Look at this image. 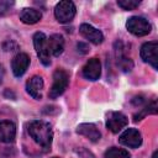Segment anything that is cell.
<instances>
[{"instance_id": "6da1fadb", "label": "cell", "mask_w": 158, "mask_h": 158, "mask_svg": "<svg viewBox=\"0 0 158 158\" xmlns=\"http://www.w3.org/2000/svg\"><path fill=\"white\" fill-rule=\"evenodd\" d=\"M28 135L31 138L41 146L43 149H49L52 144V138H53V131L52 126L42 120H35L31 121L28 125Z\"/></svg>"}, {"instance_id": "7a4b0ae2", "label": "cell", "mask_w": 158, "mask_h": 158, "mask_svg": "<svg viewBox=\"0 0 158 158\" xmlns=\"http://www.w3.org/2000/svg\"><path fill=\"white\" fill-rule=\"evenodd\" d=\"M47 38L48 37L43 32H36L33 35V46H35L37 57L40 58L41 63L46 67L51 64V53H49Z\"/></svg>"}, {"instance_id": "3957f363", "label": "cell", "mask_w": 158, "mask_h": 158, "mask_svg": "<svg viewBox=\"0 0 158 158\" xmlns=\"http://www.w3.org/2000/svg\"><path fill=\"white\" fill-rule=\"evenodd\" d=\"M126 28L133 36L143 37V36H147L151 32L152 26H151V23L148 22L147 19H144L142 16H132L127 20Z\"/></svg>"}, {"instance_id": "277c9868", "label": "cell", "mask_w": 158, "mask_h": 158, "mask_svg": "<svg viewBox=\"0 0 158 158\" xmlns=\"http://www.w3.org/2000/svg\"><path fill=\"white\" fill-rule=\"evenodd\" d=\"M68 83H69L68 73L63 69H57L53 73V84L49 89L48 96L51 99H57L58 96H60L65 91V89L68 86Z\"/></svg>"}, {"instance_id": "5b68a950", "label": "cell", "mask_w": 158, "mask_h": 158, "mask_svg": "<svg viewBox=\"0 0 158 158\" xmlns=\"http://www.w3.org/2000/svg\"><path fill=\"white\" fill-rule=\"evenodd\" d=\"M75 12H77L75 5L73 1H69V0L59 1L54 7V16H56L57 21L60 23L70 22L74 19Z\"/></svg>"}, {"instance_id": "8992f818", "label": "cell", "mask_w": 158, "mask_h": 158, "mask_svg": "<svg viewBox=\"0 0 158 158\" xmlns=\"http://www.w3.org/2000/svg\"><path fill=\"white\" fill-rule=\"evenodd\" d=\"M141 58L143 62L149 63L154 69L158 68V42L149 41L142 44L141 47Z\"/></svg>"}, {"instance_id": "52a82bcc", "label": "cell", "mask_w": 158, "mask_h": 158, "mask_svg": "<svg viewBox=\"0 0 158 158\" xmlns=\"http://www.w3.org/2000/svg\"><path fill=\"white\" fill-rule=\"evenodd\" d=\"M128 123V118L120 111H110L106 117V128L112 133H118Z\"/></svg>"}, {"instance_id": "ba28073f", "label": "cell", "mask_w": 158, "mask_h": 158, "mask_svg": "<svg viewBox=\"0 0 158 158\" xmlns=\"http://www.w3.org/2000/svg\"><path fill=\"white\" fill-rule=\"evenodd\" d=\"M118 142L130 148H138L142 144V135L136 128H126L120 135Z\"/></svg>"}, {"instance_id": "9c48e42d", "label": "cell", "mask_w": 158, "mask_h": 158, "mask_svg": "<svg viewBox=\"0 0 158 158\" xmlns=\"http://www.w3.org/2000/svg\"><path fill=\"white\" fill-rule=\"evenodd\" d=\"M83 75L88 80H98L101 75V63L99 58H90L83 67Z\"/></svg>"}, {"instance_id": "30bf717a", "label": "cell", "mask_w": 158, "mask_h": 158, "mask_svg": "<svg viewBox=\"0 0 158 158\" xmlns=\"http://www.w3.org/2000/svg\"><path fill=\"white\" fill-rule=\"evenodd\" d=\"M79 32L84 38H86L93 44H100L104 41L102 32L89 23H81L79 27Z\"/></svg>"}, {"instance_id": "8fae6325", "label": "cell", "mask_w": 158, "mask_h": 158, "mask_svg": "<svg viewBox=\"0 0 158 158\" xmlns=\"http://www.w3.org/2000/svg\"><path fill=\"white\" fill-rule=\"evenodd\" d=\"M28 65H30V57H28L27 53L16 54L12 58V62H11V69H12L14 75L17 77V78L22 77L26 73Z\"/></svg>"}, {"instance_id": "7c38bea8", "label": "cell", "mask_w": 158, "mask_h": 158, "mask_svg": "<svg viewBox=\"0 0 158 158\" xmlns=\"http://www.w3.org/2000/svg\"><path fill=\"white\" fill-rule=\"evenodd\" d=\"M115 53H116V62H117V67L122 70V72H131L133 68V62L130 57H127L123 53V44L122 42H116L115 43Z\"/></svg>"}, {"instance_id": "4fadbf2b", "label": "cell", "mask_w": 158, "mask_h": 158, "mask_svg": "<svg viewBox=\"0 0 158 158\" xmlns=\"http://www.w3.org/2000/svg\"><path fill=\"white\" fill-rule=\"evenodd\" d=\"M43 79L40 75H33L32 78H30L26 81V91L36 100H41L42 99V89H43Z\"/></svg>"}, {"instance_id": "5bb4252c", "label": "cell", "mask_w": 158, "mask_h": 158, "mask_svg": "<svg viewBox=\"0 0 158 158\" xmlns=\"http://www.w3.org/2000/svg\"><path fill=\"white\" fill-rule=\"evenodd\" d=\"M16 137V126L12 121L2 120L0 121V142L10 143Z\"/></svg>"}, {"instance_id": "9a60e30c", "label": "cell", "mask_w": 158, "mask_h": 158, "mask_svg": "<svg viewBox=\"0 0 158 158\" xmlns=\"http://www.w3.org/2000/svg\"><path fill=\"white\" fill-rule=\"evenodd\" d=\"M77 133L86 137L91 142H98L101 137L100 131L98 130V127L94 123H80L77 127Z\"/></svg>"}, {"instance_id": "2e32d148", "label": "cell", "mask_w": 158, "mask_h": 158, "mask_svg": "<svg viewBox=\"0 0 158 158\" xmlns=\"http://www.w3.org/2000/svg\"><path fill=\"white\" fill-rule=\"evenodd\" d=\"M49 53L54 57H59L64 51V38L59 33H54L47 38Z\"/></svg>"}, {"instance_id": "e0dca14e", "label": "cell", "mask_w": 158, "mask_h": 158, "mask_svg": "<svg viewBox=\"0 0 158 158\" xmlns=\"http://www.w3.org/2000/svg\"><path fill=\"white\" fill-rule=\"evenodd\" d=\"M41 19H42L41 11L33 7H25L20 12V20L26 25H35Z\"/></svg>"}, {"instance_id": "ac0fdd59", "label": "cell", "mask_w": 158, "mask_h": 158, "mask_svg": "<svg viewBox=\"0 0 158 158\" xmlns=\"http://www.w3.org/2000/svg\"><path fill=\"white\" fill-rule=\"evenodd\" d=\"M158 112V107H157V101L152 100L151 102H148L138 114H136L133 116V121H139L143 117H146L147 115H156Z\"/></svg>"}, {"instance_id": "d6986e66", "label": "cell", "mask_w": 158, "mask_h": 158, "mask_svg": "<svg viewBox=\"0 0 158 158\" xmlns=\"http://www.w3.org/2000/svg\"><path fill=\"white\" fill-rule=\"evenodd\" d=\"M104 158H131L130 153L123 149V148H117V147H111L109 148L105 154Z\"/></svg>"}, {"instance_id": "ffe728a7", "label": "cell", "mask_w": 158, "mask_h": 158, "mask_svg": "<svg viewBox=\"0 0 158 158\" xmlns=\"http://www.w3.org/2000/svg\"><path fill=\"white\" fill-rule=\"evenodd\" d=\"M141 1L138 0H117V5L123 10H135Z\"/></svg>"}, {"instance_id": "44dd1931", "label": "cell", "mask_w": 158, "mask_h": 158, "mask_svg": "<svg viewBox=\"0 0 158 158\" xmlns=\"http://www.w3.org/2000/svg\"><path fill=\"white\" fill-rule=\"evenodd\" d=\"M14 5L15 2L12 0H0V16L6 15Z\"/></svg>"}, {"instance_id": "7402d4cb", "label": "cell", "mask_w": 158, "mask_h": 158, "mask_svg": "<svg viewBox=\"0 0 158 158\" xmlns=\"http://www.w3.org/2000/svg\"><path fill=\"white\" fill-rule=\"evenodd\" d=\"M77 48H78V52H80L81 54H85V53L89 52V46L86 43H84V42H79L77 44Z\"/></svg>"}, {"instance_id": "603a6c76", "label": "cell", "mask_w": 158, "mask_h": 158, "mask_svg": "<svg viewBox=\"0 0 158 158\" xmlns=\"http://www.w3.org/2000/svg\"><path fill=\"white\" fill-rule=\"evenodd\" d=\"M4 75H5V69L2 67V64H0V84L2 83V79H4Z\"/></svg>"}, {"instance_id": "cb8c5ba5", "label": "cell", "mask_w": 158, "mask_h": 158, "mask_svg": "<svg viewBox=\"0 0 158 158\" xmlns=\"http://www.w3.org/2000/svg\"><path fill=\"white\" fill-rule=\"evenodd\" d=\"M157 153H158V152H157V151H156V152H154V153H153V156H152V158H157Z\"/></svg>"}, {"instance_id": "d4e9b609", "label": "cell", "mask_w": 158, "mask_h": 158, "mask_svg": "<svg viewBox=\"0 0 158 158\" xmlns=\"http://www.w3.org/2000/svg\"><path fill=\"white\" fill-rule=\"evenodd\" d=\"M52 158H58V157H52Z\"/></svg>"}]
</instances>
